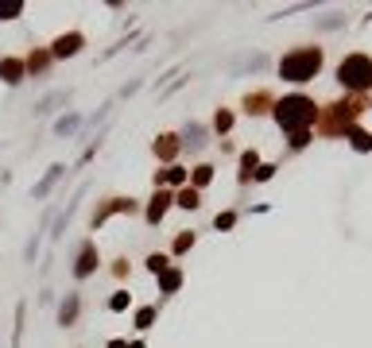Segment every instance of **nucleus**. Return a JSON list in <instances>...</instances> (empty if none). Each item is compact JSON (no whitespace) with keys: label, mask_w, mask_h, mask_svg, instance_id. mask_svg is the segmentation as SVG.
I'll list each match as a JSON object with an SVG mask.
<instances>
[{"label":"nucleus","mask_w":372,"mask_h":348,"mask_svg":"<svg viewBox=\"0 0 372 348\" xmlns=\"http://www.w3.org/2000/svg\"><path fill=\"white\" fill-rule=\"evenodd\" d=\"M268 101H272V97H268V93H248L245 97V113H264V105H268Z\"/></svg>","instance_id":"6ab92c4d"},{"label":"nucleus","mask_w":372,"mask_h":348,"mask_svg":"<svg viewBox=\"0 0 372 348\" xmlns=\"http://www.w3.org/2000/svg\"><path fill=\"white\" fill-rule=\"evenodd\" d=\"M97 263H101L97 244H93V240H86V244L78 248V263H74V279H89V275L97 271Z\"/></svg>","instance_id":"423d86ee"},{"label":"nucleus","mask_w":372,"mask_h":348,"mask_svg":"<svg viewBox=\"0 0 372 348\" xmlns=\"http://www.w3.org/2000/svg\"><path fill=\"white\" fill-rule=\"evenodd\" d=\"M178 287H183V267H167V271H159V290H163V294H175Z\"/></svg>","instance_id":"4468645a"},{"label":"nucleus","mask_w":372,"mask_h":348,"mask_svg":"<svg viewBox=\"0 0 372 348\" xmlns=\"http://www.w3.org/2000/svg\"><path fill=\"white\" fill-rule=\"evenodd\" d=\"M109 348H128V340H109Z\"/></svg>","instance_id":"7c9ffc66"},{"label":"nucleus","mask_w":372,"mask_h":348,"mask_svg":"<svg viewBox=\"0 0 372 348\" xmlns=\"http://www.w3.org/2000/svg\"><path fill=\"white\" fill-rule=\"evenodd\" d=\"M47 66H50V50H31V55L24 58V70H28V74H47Z\"/></svg>","instance_id":"ddd939ff"},{"label":"nucleus","mask_w":372,"mask_h":348,"mask_svg":"<svg viewBox=\"0 0 372 348\" xmlns=\"http://www.w3.org/2000/svg\"><path fill=\"white\" fill-rule=\"evenodd\" d=\"M151 151H156V159H163V163H171V166H175V155L183 151V139H178L175 132H163V135H156V144H151Z\"/></svg>","instance_id":"0eeeda50"},{"label":"nucleus","mask_w":372,"mask_h":348,"mask_svg":"<svg viewBox=\"0 0 372 348\" xmlns=\"http://www.w3.org/2000/svg\"><path fill=\"white\" fill-rule=\"evenodd\" d=\"M82 47H86V35L82 31H66V35H59L50 43V58H74L82 55Z\"/></svg>","instance_id":"39448f33"},{"label":"nucleus","mask_w":372,"mask_h":348,"mask_svg":"<svg viewBox=\"0 0 372 348\" xmlns=\"http://www.w3.org/2000/svg\"><path fill=\"white\" fill-rule=\"evenodd\" d=\"M24 12V0H0V19H16Z\"/></svg>","instance_id":"5701e85b"},{"label":"nucleus","mask_w":372,"mask_h":348,"mask_svg":"<svg viewBox=\"0 0 372 348\" xmlns=\"http://www.w3.org/2000/svg\"><path fill=\"white\" fill-rule=\"evenodd\" d=\"M171 267V260H167L163 251H151V255H147V271H151V275H159V271H167Z\"/></svg>","instance_id":"393cba45"},{"label":"nucleus","mask_w":372,"mask_h":348,"mask_svg":"<svg viewBox=\"0 0 372 348\" xmlns=\"http://www.w3.org/2000/svg\"><path fill=\"white\" fill-rule=\"evenodd\" d=\"M210 178H214V166L202 163V166H194V174H190V186H194V190L202 193V186H210Z\"/></svg>","instance_id":"f3484780"},{"label":"nucleus","mask_w":372,"mask_h":348,"mask_svg":"<svg viewBox=\"0 0 372 348\" xmlns=\"http://www.w3.org/2000/svg\"><path fill=\"white\" fill-rule=\"evenodd\" d=\"M229 128H233V113H229V108H217L214 113V132H229Z\"/></svg>","instance_id":"b1692460"},{"label":"nucleus","mask_w":372,"mask_h":348,"mask_svg":"<svg viewBox=\"0 0 372 348\" xmlns=\"http://www.w3.org/2000/svg\"><path fill=\"white\" fill-rule=\"evenodd\" d=\"M175 205L178 209H198V205H202V193H198L194 186H183V190L175 193Z\"/></svg>","instance_id":"2eb2a0df"},{"label":"nucleus","mask_w":372,"mask_h":348,"mask_svg":"<svg viewBox=\"0 0 372 348\" xmlns=\"http://www.w3.org/2000/svg\"><path fill=\"white\" fill-rule=\"evenodd\" d=\"M113 275H117V279H124V275H128V260H117V267H113Z\"/></svg>","instance_id":"c756f323"},{"label":"nucleus","mask_w":372,"mask_h":348,"mask_svg":"<svg viewBox=\"0 0 372 348\" xmlns=\"http://www.w3.org/2000/svg\"><path fill=\"white\" fill-rule=\"evenodd\" d=\"M24 77H28V70H24V58H12V55L0 58V81H4V86H20Z\"/></svg>","instance_id":"9d476101"},{"label":"nucleus","mask_w":372,"mask_h":348,"mask_svg":"<svg viewBox=\"0 0 372 348\" xmlns=\"http://www.w3.org/2000/svg\"><path fill=\"white\" fill-rule=\"evenodd\" d=\"M353 147H357V151H369V147H372V135H364V132H353Z\"/></svg>","instance_id":"cd10ccee"},{"label":"nucleus","mask_w":372,"mask_h":348,"mask_svg":"<svg viewBox=\"0 0 372 348\" xmlns=\"http://www.w3.org/2000/svg\"><path fill=\"white\" fill-rule=\"evenodd\" d=\"M318 70H322V50L318 47H299L291 55H283V62H279V77L283 81H310Z\"/></svg>","instance_id":"f257e3e1"},{"label":"nucleus","mask_w":372,"mask_h":348,"mask_svg":"<svg viewBox=\"0 0 372 348\" xmlns=\"http://www.w3.org/2000/svg\"><path fill=\"white\" fill-rule=\"evenodd\" d=\"M194 240H198L194 232H178V236H175V244H171V251H175V255H183V251H190V248H194Z\"/></svg>","instance_id":"412c9836"},{"label":"nucleus","mask_w":372,"mask_h":348,"mask_svg":"<svg viewBox=\"0 0 372 348\" xmlns=\"http://www.w3.org/2000/svg\"><path fill=\"white\" fill-rule=\"evenodd\" d=\"M82 128V116L78 113H66V116H59L55 120V135H74Z\"/></svg>","instance_id":"dca6fc26"},{"label":"nucleus","mask_w":372,"mask_h":348,"mask_svg":"<svg viewBox=\"0 0 372 348\" xmlns=\"http://www.w3.org/2000/svg\"><path fill=\"white\" fill-rule=\"evenodd\" d=\"M128 348H144V340H132V345H128Z\"/></svg>","instance_id":"2f4dec72"},{"label":"nucleus","mask_w":372,"mask_h":348,"mask_svg":"<svg viewBox=\"0 0 372 348\" xmlns=\"http://www.w3.org/2000/svg\"><path fill=\"white\" fill-rule=\"evenodd\" d=\"M171 205H175V193H167V190H156L151 193V205H147V224H159L167 217V209H171Z\"/></svg>","instance_id":"6e6552de"},{"label":"nucleus","mask_w":372,"mask_h":348,"mask_svg":"<svg viewBox=\"0 0 372 348\" xmlns=\"http://www.w3.org/2000/svg\"><path fill=\"white\" fill-rule=\"evenodd\" d=\"M337 81L349 86V89H369L372 86V58H364V55L342 58V66H337Z\"/></svg>","instance_id":"7ed1b4c3"},{"label":"nucleus","mask_w":372,"mask_h":348,"mask_svg":"<svg viewBox=\"0 0 372 348\" xmlns=\"http://www.w3.org/2000/svg\"><path fill=\"white\" fill-rule=\"evenodd\" d=\"M24 318H28V306L16 309V329H12V348H20V337H24Z\"/></svg>","instance_id":"a878e982"},{"label":"nucleus","mask_w":372,"mask_h":348,"mask_svg":"<svg viewBox=\"0 0 372 348\" xmlns=\"http://www.w3.org/2000/svg\"><path fill=\"white\" fill-rule=\"evenodd\" d=\"M62 174H66V166H62V163L47 166V174H43L39 182L31 186V197H35V202H43V197H47V193L55 190V186H59V178H62Z\"/></svg>","instance_id":"1a4fd4ad"},{"label":"nucleus","mask_w":372,"mask_h":348,"mask_svg":"<svg viewBox=\"0 0 372 348\" xmlns=\"http://www.w3.org/2000/svg\"><path fill=\"white\" fill-rule=\"evenodd\" d=\"M156 325V306H140L136 309V329H151Z\"/></svg>","instance_id":"4be33fe9"},{"label":"nucleus","mask_w":372,"mask_h":348,"mask_svg":"<svg viewBox=\"0 0 372 348\" xmlns=\"http://www.w3.org/2000/svg\"><path fill=\"white\" fill-rule=\"evenodd\" d=\"M78 313H82V294H66L62 306H59V325L70 329L74 321H78Z\"/></svg>","instance_id":"9b49d317"},{"label":"nucleus","mask_w":372,"mask_h":348,"mask_svg":"<svg viewBox=\"0 0 372 348\" xmlns=\"http://www.w3.org/2000/svg\"><path fill=\"white\" fill-rule=\"evenodd\" d=\"M314 116H318V108H314V101L303 93L283 97V101L275 105V120H279V128H287V132H303Z\"/></svg>","instance_id":"f03ea898"},{"label":"nucleus","mask_w":372,"mask_h":348,"mask_svg":"<svg viewBox=\"0 0 372 348\" xmlns=\"http://www.w3.org/2000/svg\"><path fill=\"white\" fill-rule=\"evenodd\" d=\"M178 139H183V147H190V151H202V147H206V128H202V124H186Z\"/></svg>","instance_id":"f8f14e48"},{"label":"nucleus","mask_w":372,"mask_h":348,"mask_svg":"<svg viewBox=\"0 0 372 348\" xmlns=\"http://www.w3.org/2000/svg\"><path fill=\"white\" fill-rule=\"evenodd\" d=\"M117 213H136V202H132V197H105V202L93 209L89 221H93V229H101V224H105L109 217H117Z\"/></svg>","instance_id":"20e7f679"},{"label":"nucleus","mask_w":372,"mask_h":348,"mask_svg":"<svg viewBox=\"0 0 372 348\" xmlns=\"http://www.w3.org/2000/svg\"><path fill=\"white\" fill-rule=\"evenodd\" d=\"M260 166V159H256V151H245L241 155V182H248L252 178V171Z\"/></svg>","instance_id":"aec40b11"},{"label":"nucleus","mask_w":372,"mask_h":348,"mask_svg":"<svg viewBox=\"0 0 372 348\" xmlns=\"http://www.w3.org/2000/svg\"><path fill=\"white\" fill-rule=\"evenodd\" d=\"M66 89H59V93H50V97H43V101H39V105H35V116H47L50 113V108H55V105H59V101H66Z\"/></svg>","instance_id":"a211bd4d"},{"label":"nucleus","mask_w":372,"mask_h":348,"mask_svg":"<svg viewBox=\"0 0 372 348\" xmlns=\"http://www.w3.org/2000/svg\"><path fill=\"white\" fill-rule=\"evenodd\" d=\"M233 221H236V213H217V229H233Z\"/></svg>","instance_id":"c85d7f7f"},{"label":"nucleus","mask_w":372,"mask_h":348,"mask_svg":"<svg viewBox=\"0 0 372 348\" xmlns=\"http://www.w3.org/2000/svg\"><path fill=\"white\" fill-rule=\"evenodd\" d=\"M109 309H113V313H120V309H128V290H117V294L109 298Z\"/></svg>","instance_id":"bb28decb"}]
</instances>
